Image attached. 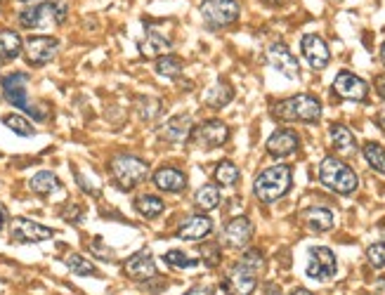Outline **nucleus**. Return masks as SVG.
<instances>
[{
    "label": "nucleus",
    "mask_w": 385,
    "mask_h": 295,
    "mask_svg": "<svg viewBox=\"0 0 385 295\" xmlns=\"http://www.w3.org/2000/svg\"><path fill=\"white\" fill-rule=\"evenodd\" d=\"M163 262L168 267H173V270H194V267L201 265L199 257H189L187 253H182V251H168L163 255Z\"/></svg>",
    "instance_id": "34"
},
{
    "label": "nucleus",
    "mask_w": 385,
    "mask_h": 295,
    "mask_svg": "<svg viewBox=\"0 0 385 295\" xmlns=\"http://www.w3.org/2000/svg\"><path fill=\"white\" fill-rule=\"evenodd\" d=\"M367 260H369V265H371V267L383 270V267H385V244H383V241L369 246V248H367Z\"/></svg>",
    "instance_id": "37"
},
{
    "label": "nucleus",
    "mask_w": 385,
    "mask_h": 295,
    "mask_svg": "<svg viewBox=\"0 0 385 295\" xmlns=\"http://www.w3.org/2000/svg\"><path fill=\"white\" fill-rule=\"evenodd\" d=\"M376 90L385 99V76H376Z\"/></svg>",
    "instance_id": "41"
},
{
    "label": "nucleus",
    "mask_w": 385,
    "mask_h": 295,
    "mask_svg": "<svg viewBox=\"0 0 385 295\" xmlns=\"http://www.w3.org/2000/svg\"><path fill=\"white\" fill-rule=\"evenodd\" d=\"M24 52V40L17 31L0 29V64H10Z\"/></svg>",
    "instance_id": "23"
},
{
    "label": "nucleus",
    "mask_w": 385,
    "mask_h": 295,
    "mask_svg": "<svg viewBox=\"0 0 385 295\" xmlns=\"http://www.w3.org/2000/svg\"><path fill=\"white\" fill-rule=\"evenodd\" d=\"M59 52V40L55 36H29L24 40V60L29 66H45Z\"/></svg>",
    "instance_id": "7"
},
{
    "label": "nucleus",
    "mask_w": 385,
    "mask_h": 295,
    "mask_svg": "<svg viewBox=\"0 0 385 295\" xmlns=\"http://www.w3.org/2000/svg\"><path fill=\"white\" fill-rule=\"evenodd\" d=\"M26 86H29V73L24 71H12V73H5L0 78V88H3V97L8 99L12 107L22 109V112L31 114L36 120H43L45 112L36 109L34 104L29 102V92H26Z\"/></svg>",
    "instance_id": "6"
},
{
    "label": "nucleus",
    "mask_w": 385,
    "mask_h": 295,
    "mask_svg": "<svg viewBox=\"0 0 385 295\" xmlns=\"http://www.w3.org/2000/svg\"><path fill=\"white\" fill-rule=\"evenodd\" d=\"M303 220H305V225L315 231H329V229H334V225H336L334 213H331L329 208H321V205H315V208L305 210Z\"/></svg>",
    "instance_id": "25"
},
{
    "label": "nucleus",
    "mask_w": 385,
    "mask_h": 295,
    "mask_svg": "<svg viewBox=\"0 0 385 295\" xmlns=\"http://www.w3.org/2000/svg\"><path fill=\"white\" fill-rule=\"evenodd\" d=\"M376 293H378V295H385V279H383V281H378Z\"/></svg>",
    "instance_id": "44"
},
{
    "label": "nucleus",
    "mask_w": 385,
    "mask_h": 295,
    "mask_svg": "<svg viewBox=\"0 0 385 295\" xmlns=\"http://www.w3.org/2000/svg\"><path fill=\"white\" fill-rule=\"evenodd\" d=\"M109 172H111V180L116 182L118 189L133 192L135 187H140V184L147 180L149 163L133 154H118L109 163Z\"/></svg>",
    "instance_id": "2"
},
{
    "label": "nucleus",
    "mask_w": 385,
    "mask_h": 295,
    "mask_svg": "<svg viewBox=\"0 0 385 295\" xmlns=\"http://www.w3.org/2000/svg\"><path fill=\"white\" fill-rule=\"evenodd\" d=\"M152 180L156 184V189H161V192H165V194H180L182 189L187 187V175L173 166L159 168V170L154 172Z\"/></svg>",
    "instance_id": "19"
},
{
    "label": "nucleus",
    "mask_w": 385,
    "mask_h": 295,
    "mask_svg": "<svg viewBox=\"0 0 385 295\" xmlns=\"http://www.w3.org/2000/svg\"><path fill=\"white\" fill-rule=\"evenodd\" d=\"M185 295H213V291L206 286H196V288H191V291H187Z\"/></svg>",
    "instance_id": "40"
},
{
    "label": "nucleus",
    "mask_w": 385,
    "mask_h": 295,
    "mask_svg": "<svg viewBox=\"0 0 385 295\" xmlns=\"http://www.w3.org/2000/svg\"><path fill=\"white\" fill-rule=\"evenodd\" d=\"M300 50H303V57L308 60V64L315 68V71H321V68L329 66L331 52L321 36H317V34L303 36V40H300Z\"/></svg>",
    "instance_id": "13"
},
{
    "label": "nucleus",
    "mask_w": 385,
    "mask_h": 295,
    "mask_svg": "<svg viewBox=\"0 0 385 295\" xmlns=\"http://www.w3.org/2000/svg\"><path fill=\"white\" fill-rule=\"evenodd\" d=\"M338 272V260L334 251L326 248V246H317L310 251V260L305 267V274L315 281H329L331 277H336Z\"/></svg>",
    "instance_id": "11"
},
{
    "label": "nucleus",
    "mask_w": 385,
    "mask_h": 295,
    "mask_svg": "<svg viewBox=\"0 0 385 295\" xmlns=\"http://www.w3.org/2000/svg\"><path fill=\"white\" fill-rule=\"evenodd\" d=\"M381 60H383V64H385V43L381 45Z\"/></svg>",
    "instance_id": "47"
},
{
    "label": "nucleus",
    "mask_w": 385,
    "mask_h": 295,
    "mask_svg": "<svg viewBox=\"0 0 385 295\" xmlns=\"http://www.w3.org/2000/svg\"><path fill=\"white\" fill-rule=\"evenodd\" d=\"M3 125L8 130H12L14 135H19V137H34L36 135V128L31 125V120L24 118V116H19V114L3 116Z\"/></svg>",
    "instance_id": "33"
},
{
    "label": "nucleus",
    "mask_w": 385,
    "mask_h": 295,
    "mask_svg": "<svg viewBox=\"0 0 385 295\" xmlns=\"http://www.w3.org/2000/svg\"><path fill=\"white\" fill-rule=\"evenodd\" d=\"M267 64L274 68V71L284 73L286 78H298L300 76V66L298 60L293 57V52L289 50L284 43H272L267 50Z\"/></svg>",
    "instance_id": "15"
},
{
    "label": "nucleus",
    "mask_w": 385,
    "mask_h": 295,
    "mask_svg": "<svg viewBox=\"0 0 385 295\" xmlns=\"http://www.w3.org/2000/svg\"><path fill=\"white\" fill-rule=\"evenodd\" d=\"M64 265L74 277H100V270L90 262V257L81 255V253H66Z\"/></svg>",
    "instance_id": "26"
},
{
    "label": "nucleus",
    "mask_w": 385,
    "mask_h": 295,
    "mask_svg": "<svg viewBox=\"0 0 385 295\" xmlns=\"http://www.w3.org/2000/svg\"><path fill=\"white\" fill-rule=\"evenodd\" d=\"M334 92L343 99H352V102H364L369 94L367 81H362L360 76L350 71H341L334 81Z\"/></svg>",
    "instance_id": "14"
},
{
    "label": "nucleus",
    "mask_w": 385,
    "mask_h": 295,
    "mask_svg": "<svg viewBox=\"0 0 385 295\" xmlns=\"http://www.w3.org/2000/svg\"><path fill=\"white\" fill-rule=\"evenodd\" d=\"M154 71H156V76H161V78H178L182 73V60L175 55L159 57L154 64Z\"/></svg>",
    "instance_id": "32"
},
{
    "label": "nucleus",
    "mask_w": 385,
    "mask_h": 295,
    "mask_svg": "<svg viewBox=\"0 0 385 295\" xmlns=\"http://www.w3.org/2000/svg\"><path fill=\"white\" fill-rule=\"evenodd\" d=\"M381 234H383V236H385V222H383V225H381Z\"/></svg>",
    "instance_id": "48"
},
{
    "label": "nucleus",
    "mask_w": 385,
    "mask_h": 295,
    "mask_svg": "<svg viewBox=\"0 0 385 295\" xmlns=\"http://www.w3.org/2000/svg\"><path fill=\"white\" fill-rule=\"evenodd\" d=\"M220 203H222V194H220V189H217L215 184H204V187H201L199 192H196V196H194V205L199 210H204V213L215 210Z\"/></svg>",
    "instance_id": "28"
},
{
    "label": "nucleus",
    "mask_w": 385,
    "mask_h": 295,
    "mask_svg": "<svg viewBox=\"0 0 385 295\" xmlns=\"http://www.w3.org/2000/svg\"><path fill=\"white\" fill-rule=\"evenodd\" d=\"M319 182L336 194H352L360 184V177L347 163L334 159V156H326L319 163Z\"/></svg>",
    "instance_id": "5"
},
{
    "label": "nucleus",
    "mask_w": 385,
    "mask_h": 295,
    "mask_svg": "<svg viewBox=\"0 0 385 295\" xmlns=\"http://www.w3.org/2000/svg\"><path fill=\"white\" fill-rule=\"evenodd\" d=\"M239 262H241V265H246V267H251L253 272H263L265 270V255H263V251H258V248L246 251L241 257H239Z\"/></svg>",
    "instance_id": "36"
},
{
    "label": "nucleus",
    "mask_w": 385,
    "mask_h": 295,
    "mask_svg": "<svg viewBox=\"0 0 385 295\" xmlns=\"http://www.w3.org/2000/svg\"><path fill=\"white\" fill-rule=\"evenodd\" d=\"M123 274L133 281H147V279L156 277V262L149 251H140L133 257H128V262L123 265Z\"/></svg>",
    "instance_id": "17"
},
{
    "label": "nucleus",
    "mask_w": 385,
    "mask_h": 295,
    "mask_svg": "<svg viewBox=\"0 0 385 295\" xmlns=\"http://www.w3.org/2000/svg\"><path fill=\"white\" fill-rule=\"evenodd\" d=\"M241 8L237 0H204L201 3V17L211 29H222L239 19Z\"/></svg>",
    "instance_id": "8"
},
{
    "label": "nucleus",
    "mask_w": 385,
    "mask_h": 295,
    "mask_svg": "<svg viewBox=\"0 0 385 295\" xmlns=\"http://www.w3.org/2000/svg\"><path fill=\"white\" fill-rule=\"evenodd\" d=\"M364 154V161L369 163V168L376 172H381V175H385V149L378 142H367L362 149Z\"/></svg>",
    "instance_id": "31"
},
{
    "label": "nucleus",
    "mask_w": 385,
    "mask_h": 295,
    "mask_svg": "<svg viewBox=\"0 0 385 295\" xmlns=\"http://www.w3.org/2000/svg\"><path fill=\"white\" fill-rule=\"evenodd\" d=\"M204 255H211V257L206 260L208 267L217 265V262H220V246H208V248H204Z\"/></svg>",
    "instance_id": "39"
},
{
    "label": "nucleus",
    "mask_w": 385,
    "mask_h": 295,
    "mask_svg": "<svg viewBox=\"0 0 385 295\" xmlns=\"http://www.w3.org/2000/svg\"><path fill=\"white\" fill-rule=\"evenodd\" d=\"M329 137H331V144H334L341 154H350V151H355V135H352V130L347 128V125H343V123L331 125Z\"/></svg>",
    "instance_id": "27"
},
{
    "label": "nucleus",
    "mask_w": 385,
    "mask_h": 295,
    "mask_svg": "<svg viewBox=\"0 0 385 295\" xmlns=\"http://www.w3.org/2000/svg\"><path fill=\"white\" fill-rule=\"evenodd\" d=\"M267 154L269 156H277V159H284V156H291L298 151L300 146V137L295 130H289V128H282L277 130V133L269 135L267 140Z\"/></svg>",
    "instance_id": "18"
},
{
    "label": "nucleus",
    "mask_w": 385,
    "mask_h": 295,
    "mask_svg": "<svg viewBox=\"0 0 385 295\" xmlns=\"http://www.w3.org/2000/svg\"><path fill=\"white\" fill-rule=\"evenodd\" d=\"M191 130H194V125H191L189 116H173V118L163 125L161 137H163L165 142H170V144H182V142L189 140Z\"/></svg>",
    "instance_id": "22"
},
{
    "label": "nucleus",
    "mask_w": 385,
    "mask_h": 295,
    "mask_svg": "<svg viewBox=\"0 0 385 295\" xmlns=\"http://www.w3.org/2000/svg\"><path fill=\"white\" fill-rule=\"evenodd\" d=\"M0 3H3V0H0Z\"/></svg>",
    "instance_id": "50"
},
{
    "label": "nucleus",
    "mask_w": 385,
    "mask_h": 295,
    "mask_svg": "<svg viewBox=\"0 0 385 295\" xmlns=\"http://www.w3.org/2000/svg\"><path fill=\"white\" fill-rule=\"evenodd\" d=\"M135 210H137L142 218L154 220V218H159V215L165 210V203L161 201L159 196H154V194H144V196L135 198Z\"/></svg>",
    "instance_id": "29"
},
{
    "label": "nucleus",
    "mask_w": 385,
    "mask_h": 295,
    "mask_svg": "<svg viewBox=\"0 0 385 295\" xmlns=\"http://www.w3.org/2000/svg\"><path fill=\"white\" fill-rule=\"evenodd\" d=\"M239 177H241V170H239V168L234 166L232 161L217 163L215 180H217V184H220V187H234V184L239 182Z\"/></svg>",
    "instance_id": "35"
},
{
    "label": "nucleus",
    "mask_w": 385,
    "mask_h": 295,
    "mask_svg": "<svg viewBox=\"0 0 385 295\" xmlns=\"http://www.w3.org/2000/svg\"><path fill=\"white\" fill-rule=\"evenodd\" d=\"M291 295H312V293L308 291V288H295V291L291 293Z\"/></svg>",
    "instance_id": "45"
},
{
    "label": "nucleus",
    "mask_w": 385,
    "mask_h": 295,
    "mask_svg": "<svg viewBox=\"0 0 385 295\" xmlns=\"http://www.w3.org/2000/svg\"><path fill=\"white\" fill-rule=\"evenodd\" d=\"M191 144L199 146V149H217V146H225L230 140V128H227L222 120L211 118L204 120L201 125H194L189 135Z\"/></svg>",
    "instance_id": "9"
},
{
    "label": "nucleus",
    "mask_w": 385,
    "mask_h": 295,
    "mask_svg": "<svg viewBox=\"0 0 385 295\" xmlns=\"http://www.w3.org/2000/svg\"><path fill=\"white\" fill-rule=\"evenodd\" d=\"M213 231V220L208 215H191L178 229V239L182 241H201Z\"/></svg>",
    "instance_id": "20"
},
{
    "label": "nucleus",
    "mask_w": 385,
    "mask_h": 295,
    "mask_svg": "<svg viewBox=\"0 0 385 295\" xmlns=\"http://www.w3.org/2000/svg\"><path fill=\"white\" fill-rule=\"evenodd\" d=\"M291 168L289 166H272L267 170H263L253 182V194L258 196V201L263 203H274L277 198H282L291 189Z\"/></svg>",
    "instance_id": "4"
},
{
    "label": "nucleus",
    "mask_w": 385,
    "mask_h": 295,
    "mask_svg": "<svg viewBox=\"0 0 385 295\" xmlns=\"http://www.w3.org/2000/svg\"><path fill=\"white\" fill-rule=\"evenodd\" d=\"M222 239H225V244L230 246V248H243V246H248L253 239V222L248 218H243V215L232 218L230 222L225 225V229H222Z\"/></svg>",
    "instance_id": "16"
},
{
    "label": "nucleus",
    "mask_w": 385,
    "mask_h": 295,
    "mask_svg": "<svg viewBox=\"0 0 385 295\" xmlns=\"http://www.w3.org/2000/svg\"><path fill=\"white\" fill-rule=\"evenodd\" d=\"M272 116L277 120H303V123H317L321 118V102L312 94H293L282 99L272 107Z\"/></svg>",
    "instance_id": "3"
},
{
    "label": "nucleus",
    "mask_w": 385,
    "mask_h": 295,
    "mask_svg": "<svg viewBox=\"0 0 385 295\" xmlns=\"http://www.w3.org/2000/svg\"><path fill=\"white\" fill-rule=\"evenodd\" d=\"M10 236L17 244H43V241L55 236V229L45 227V225L29 218H14L10 220Z\"/></svg>",
    "instance_id": "10"
},
{
    "label": "nucleus",
    "mask_w": 385,
    "mask_h": 295,
    "mask_svg": "<svg viewBox=\"0 0 385 295\" xmlns=\"http://www.w3.org/2000/svg\"><path fill=\"white\" fill-rule=\"evenodd\" d=\"M66 17H69V5L64 0H48V3L24 8L17 19L26 31H50L64 24Z\"/></svg>",
    "instance_id": "1"
},
{
    "label": "nucleus",
    "mask_w": 385,
    "mask_h": 295,
    "mask_svg": "<svg viewBox=\"0 0 385 295\" xmlns=\"http://www.w3.org/2000/svg\"><path fill=\"white\" fill-rule=\"evenodd\" d=\"M234 99V90L227 83H217V86H213L211 90L206 92V104L211 109H222L227 107Z\"/></svg>",
    "instance_id": "30"
},
{
    "label": "nucleus",
    "mask_w": 385,
    "mask_h": 295,
    "mask_svg": "<svg viewBox=\"0 0 385 295\" xmlns=\"http://www.w3.org/2000/svg\"><path fill=\"white\" fill-rule=\"evenodd\" d=\"M140 55H142L144 60H159V57L170 55V40L165 38L161 31L149 29L147 34H144V40L140 43Z\"/></svg>",
    "instance_id": "21"
},
{
    "label": "nucleus",
    "mask_w": 385,
    "mask_h": 295,
    "mask_svg": "<svg viewBox=\"0 0 385 295\" xmlns=\"http://www.w3.org/2000/svg\"><path fill=\"white\" fill-rule=\"evenodd\" d=\"M265 293L267 295H282V288H279L277 283H269V286L265 288Z\"/></svg>",
    "instance_id": "43"
},
{
    "label": "nucleus",
    "mask_w": 385,
    "mask_h": 295,
    "mask_svg": "<svg viewBox=\"0 0 385 295\" xmlns=\"http://www.w3.org/2000/svg\"><path fill=\"white\" fill-rule=\"evenodd\" d=\"M29 189L36 194V196H43L45 198V196H50V194L59 192L62 182H59V177H57L52 170H40V172H36V175L29 180Z\"/></svg>",
    "instance_id": "24"
},
{
    "label": "nucleus",
    "mask_w": 385,
    "mask_h": 295,
    "mask_svg": "<svg viewBox=\"0 0 385 295\" xmlns=\"http://www.w3.org/2000/svg\"><path fill=\"white\" fill-rule=\"evenodd\" d=\"M263 3H267V5H282L284 0H263Z\"/></svg>",
    "instance_id": "46"
},
{
    "label": "nucleus",
    "mask_w": 385,
    "mask_h": 295,
    "mask_svg": "<svg viewBox=\"0 0 385 295\" xmlns=\"http://www.w3.org/2000/svg\"><path fill=\"white\" fill-rule=\"evenodd\" d=\"M256 286H258V272H253L251 267L241 265V262H237L225 279V291L230 295H253Z\"/></svg>",
    "instance_id": "12"
},
{
    "label": "nucleus",
    "mask_w": 385,
    "mask_h": 295,
    "mask_svg": "<svg viewBox=\"0 0 385 295\" xmlns=\"http://www.w3.org/2000/svg\"><path fill=\"white\" fill-rule=\"evenodd\" d=\"M24 3H29V0H24Z\"/></svg>",
    "instance_id": "49"
},
{
    "label": "nucleus",
    "mask_w": 385,
    "mask_h": 295,
    "mask_svg": "<svg viewBox=\"0 0 385 295\" xmlns=\"http://www.w3.org/2000/svg\"><path fill=\"white\" fill-rule=\"evenodd\" d=\"M64 218H69L66 220V222H74V225H78V222H83V208L81 205H76V203H69V208H64Z\"/></svg>",
    "instance_id": "38"
},
{
    "label": "nucleus",
    "mask_w": 385,
    "mask_h": 295,
    "mask_svg": "<svg viewBox=\"0 0 385 295\" xmlns=\"http://www.w3.org/2000/svg\"><path fill=\"white\" fill-rule=\"evenodd\" d=\"M10 222V215H8V210L3 208V205H0V231L5 229V225Z\"/></svg>",
    "instance_id": "42"
}]
</instances>
